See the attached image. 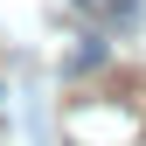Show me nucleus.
Segmentation results:
<instances>
[{"label": "nucleus", "mask_w": 146, "mask_h": 146, "mask_svg": "<svg viewBox=\"0 0 146 146\" xmlns=\"http://www.w3.org/2000/svg\"><path fill=\"white\" fill-rule=\"evenodd\" d=\"M77 7L104 14V21H132V14H139V0H77Z\"/></svg>", "instance_id": "obj_1"}]
</instances>
